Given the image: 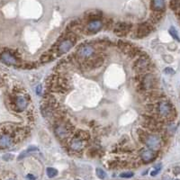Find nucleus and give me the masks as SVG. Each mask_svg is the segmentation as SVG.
<instances>
[{
    "instance_id": "obj_1",
    "label": "nucleus",
    "mask_w": 180,
    "mask_h": 180,
    "mask_svg": "<svg viewBox=\"0 0 180 180\" xmlns=\"http://www.w3.org/2000/svg\"><path fill=\"white\" fill-rule=\"evenodd\" d=\"M138 136L140 141L146 145V147L152 150H159L162 146V139L157 133L149 132L144 130L138 131Z\"/></svg>"
},
{
    "instance_id": "obj_2",
    "label": "nucleus",
    "mask_w": 180,
    "mask_h": 180,
    "mask_svg": "<svg viewBox=\"0 0 180 180\" xmlns=\"http://www.w3.org/2000/svg\"><path fill=\"white\" fill-rule=\"evenodd\" d=\"M152 111H155L157 115L163 120L171 121L176 116V112L172 104L167 100L159 101L155 105H153Z\"/></svg>"
},
{
    "instance_id": "obj_3",
    "label": "nucleus",
    "mask_w": 180,
    "mask_h": 180,
    "mask_svg": "<svg viewBox=\"0 0 180 180\" xmlns=\"http://www.w3.org/2000/svg\"><path fill=\"white\" fill-rule=\"evenodd\" d=\"M73 128H71L70 123L66 122L63 120L57 121L54 125V133L60 141L65 142L69 139L72 133Z\"/></svg>"
},
{
    "instance_id": "obj_4",
    "label": "nucleus",
    "mask_w": 180,
    "mask_h": 180,
    "mask_svg": "<svg viewBox=\"0 0 180 180\" xmlns=\"http://www.w3.org/2000/svg\"><path fill=\"white\" fill-rule=\"evenodd\" d=\"M76 43V36L75 34L72 33H69L67 36H65L61 41H60L55 54L58 56H61L63 54H66L67 52H69Z\"/></svg>"
},
{
    "instance_id": "obj_5",
    "label": "nucleus",
    "mask_w": 180,
    "mask_h": 180,
    "mask_svg": "<svg viewBox=\"0 0 180 180\" xmlns=\"http://www.w3.org/2000/svg\"><path fill=\"white\" fill-rule=\"evenodd\" d=\"M18 92H15L12 94L11 97V109L16 113H22L27 109L28 106V100L25 96L17 94Z\"/></svg>"
},
{
    "instance_id": "obj_6",
    "label": "nucleus",
    "mask_w": 180,
    "mask_h": 180,
    "mask_svg": "<svg viewBox=\"0 0 180 180\" xmlns=\"http://www.w3.org/2000/svg\"><path fill=\"white\" fill-rule=\"evenodd\" d=\"M151 66V62L150 60L149 59V57L147 55H138L136 60H135L132 63V70L135 73H139V74H144L146 71H148L150 69Z\"/></svg>"
},
{
    "instance_id": "obj_7",
    "label": "nucleus",
    "mask_w": 180,
    "mask_h": 180,
    "mask_svg": "<svg viewBox=\"0 0 180 180\" xmlns=\"http://www.w3.org/2000/svg\"><path fill=\"white\" fill-rule=\"evenodd\" d=\"M139 87L142 91H150L157 87V77L152 73H144L140 79Z\"/></svg>"
},
{
    "instance_id": "obj_8",
    "label": "nucleus",
    "mask_w": 180,
    "mask_h": 180,
    "mask_svg": "<svg viewBox=\"0 0 180 180\" xmlns=\"http://www.w3.org/2000/svg\"><path fill=\"white\" fill-rule=\"evenodd\" d=\"M117 47L122 51V53H124L130 58H136L140 54V50L129 41H118Z\"/></svg>"
},
{
    "instance_id": "obj_9",
    "label": "nucleus",
    "mask_w": 180,
    "mask_h": 180,
    "mask_svg": "<svg viewBox=\"0 0 180 180\" xmlns=\"http://www.w3.org/2000/svg\"><path fill=\"white\" fill-rule=\"evenodd\" d=\"M96 55V49L91 44H83L77 51V57L81 60H86Z\"/></svg>"
},
{
    "instance_id": "obj_10",
    "label": "nucleus",
    "mask_w": 180,
    "mask_h": 180,
    "mask_svg": "<svg viewBox=\"0 0 180 180\" xmlns=\"http://www.w3.org/2000/svg\"><path fill=\"white\" fill-rule=\"evenodd\" d=\"M86 145V141L80 137L79 135L76 134L69 142V149L71 152L79 153L81 152Z\"/></svg>"
},
{
    "instance_id": "obj_11",
    "label": "nucleus",
    "mask_w": 180,
    "mask_h": 180,
    "mask_svg": "<svg viewBox=\"0 0 180 180\" xmlns=\"http://www.w3.org/2000/svg\"><path fill=\"white\" fill-rule=\"evenodd\" d=\"M152 30H153L152 25L150 23L145 22V23L139 24L136 26L134 34L136 38H144V37L148 36L152 32Z\"/></svg>"
},
{
    "instance_id": "obj_12",
    "label": "nucleus",
    "mask_w": 180,
    "mask_h": 180,
    "mask_svg": "<svg viewBox=\"0 0 180 180\" xmlns=\"http://www.w3.org/2000/svg\"><path fill=\"white\" fill-rule=\"evenodd\" d=\"M0 60L4 63L11 66H17L20 64V59L11 51H5L0 54Z\"/></svg>"
},
{
    "instance_id": "obj_13",
    "label": "nucleus",
    "mask_w": 180,
    "mask_h": 180,
    "mask_svg": "<svg viewBox=\"0 0 180 180\" xmlns=\"http://www.w3.org/2000/svg\"><path fill=\"white\" fill-rule=\"evenodd\" d=\"M132 25L126 22H118L113 26V31L117 36H126L131 30Z\"/></svg>"
},
{
    "instance_id": "obj_14",
    "label": "nucleus",
    "mask_w": 180,
    "mask_h": 180,
    "mask_svg": "<svg viewBox=\"0 0 180 180\" xmlns=\"http://www.w3.org/2000/svg\"><path fill=\"white\" fill-rule=\"evenodd\" d=\"M104 26V24L101 20H93L89 21L84 27V32L87 35H91L98 32Z\"/></svg>"
},
{
    "instance_id": "obj_15",
    "label": "nucleus",
    "mask_w": 180,
    "mask_h": 180,
    "mask_svg": "<svg viewBox=\"0 0 180 180\" xmlns=\"http://www.w3.org/2000/svg\"><path fill=\"white\" fill-rule=\"evenodd\" d=\"M15 138L10 133L0 134V149H8L14 145Z\"/></svg>"
},
{
    "instance_id": "obj_16",
    "label": "nucleus",
    "mask_w": 180,
    "mask_h": 180,
    "mask_svg": "<svg viewBox=\"0 0 180 180\" xmlns=\"http://www.w3.org/2000/svg\"><path fill=\"white\" fill-rule=\"evenodd\" d=\"M140 158L142 161L145 164L152 162L157 158V153L155 150H150V149H142L140 151Z\"/></svg>"
},
{
    "instance_id": "obj_17",
    "label": "nucleus",
    "mask_w": 180,
    "mask_h": 180,
    "mask_svg": "<svg viewBox=\"0 0 180 180\" xmlns=\"http://www.w3.org/2000/svg\"><path fill=\"white\" fill-rule=\"evenodd\" d=\"M84 63H86V66L91 69H98L101 66H103V64L105 63V60L103 57L101 56H93L92 58H90L84 61Z\"/></svg>"
},
{
    "instance_id": "obj_18",
    "label": "nucleus",
    "mask_w": 180,
    "mask_h": 180,
    "mask_svg": "<svg viewBox=\"0 0 180 180\" xmlns=\"http://www.w3.org/2000/svg\"><path fill=\"white\" fill-rule=\"evenodd\" d=\"M150 5L153 12L162 13L165 9L166 2L165 0H150Z\"/></svg>"
},
{
    "instance_id": "obj_19",
    "label": "nucleus",
    "mask_w": 180,
    "mask_h": 180,
    "mask_svg": "<svg viewBox=\"0 0 180 180\" xmlns=\"http://www.w3.org/2000/svg\"><path fill=\"white\" fill-rule=\"evenodd\" d=\"M103 14L101 11H98V10H92V11H89V12H86V15H85V19L86 22H89V21H93V20H101V17H102Z\"/></svg>"
},
{
    "instance_id": "obj_20",
    "label": "nucleus",
    "mask_w": 180,
    "mask_h": 180,
    "mask_svg": "<svg viewBox=\"0 0 180 180\" xmlns=\"http://www.w3.org/2000/svg\"><path fill=\"white\" fill-rule=\"evenodd\" d=\"M54 55L53 53L52 52H47V53H44L43 55H41V59H40V61L41 63H47L49 61H52L53 59H54Z\"/></svg>"
},
{
    "instance_id": "obj_21",
    "label": "nucleus",
    "mask_w": 180,
    "mask_h": 180,
    "mask_svg": "<svg viewBox=\"0 0 180 180\" xmlns=\"http://www.w3.org/2000/svg\"><path fill=\"white\" fill-rule=\"evenodd\" d=\"M38 149L36 148V147H30L29 149H27L25 151H24V152H22L21 153V155H19V158H18V159H24L25 156H26V154H28V153H30V152H32V151H36Z\"/></svg>"
},
{
    "instance_id": "obj_22",
    "label": "nucleus",
    "mask_w": 180,
    "mask_h": 180,
    "mask_svg": "<svg viewBox=\"0 0 180 180\" xmlns=\"http://www.w3.org/2000/svg\"><path fill=\"white\" fill-rule=\"evenodd\" d=\"M46 171H47V176L50 178H52V177H54V176H56L58 175V170L53 168V167H48Z\"/></svg>"
},
{
    "instance_id": "obj_23",
    "label": "nucleus",
    "mask_w": 180,
    "mask_h": 180,
    "mask_svg": "<svg viewBox=\"0 0 180 180\" xmlns=\"http://www.w3.org/2000/svg\"><path fill=\"white\" fill-rule=\"evenodd\" d=\"M169 33H170V35L174 38V40H176V41H180V38H179V36H178V34H177V32H176V30L173 26L169 29Z\"/></svg>"
},
{
    "instance_id": "obj_24",
    "label": "nucleus",
    "mask_w": 180,
    "mask_h": 180,
    "mask_svg": "<svg viewBox=\"0 0 180 180\" xmlns=\"http://www.w3.org/2000/svg\"><path fill=\"white\" fill-rule=\"evenodd\" d=\"M96 172H97V176L100 178V179H105L106 177V173L102 169V168H99L97 167L96 169Z\"/></svg>"
},
{
    "instance_id": "obj_25",
    "label": "nucleus",
    "mask_w": 180,
    "mask_h": 180,
    "mask_svg": "<svg viewBox=\"0 0 180 180\" xmlns=\"http://www.w3.org/2000/svg\"><path fill=\"white\" fill-rule=\"evenodd\" d=\"M120 176L122 177V178H131V177L133 176V173H132V172H130V171H128V172H123V173H122V174L120 175Z\"/></svg>"
},
{
    "instance_id": "obj_26",
    "label": "nucleus",
    "mask_w": 180,
    "mask_h": 180,
    "mask_svg": "<svg viewBox=\"0 0 180 180\" xmlns=\"http://www.w3.org/2000/svg\"><path fill=\"white\" fill-rule=\"evenodd\" d=\"M36 92H37V95H41V85H39L38 86H37V88H36Z\"/></svg>"
},
{
    "instance_id": "obj_27",
    "label": "nucleus",
    "mask_w": 180,
    "mask_h": 180,
    "mask_svg": "<svg viewBox=\"0 0 180 180\" xmlns=\"http://www.w3.org/2000/svg\"><path fill=\"white\" fill-rule=\"evenodd\" d=\"M165 72H166L167 74H173V73H174V70H173L172 69H170V68H167V69H165Z\"/></svg>"
},
{
    "instance_id": "obj_28",
    "label": "nucleus",
    "mask_w": 180,
    "mask_h": 180,
    "mask_svg": "<svg viewBox=\"0 0 180 180\" xmlns=\"http://www.w3.org/2000/svg\"><path fill=\"white\" fill-rule=\"evenodd\" d=\"M159 172V168H158V169H155V170H153L150 174H151V176H156L158 173Z\"/></svg>"
},
{
    "instance_id": "obj_29",
    "label": "nucleus",
    "mask_w": 180,
    "mask_h": 180,
    "mask_svg": "<svg viewBox=\"0 0 180 180\" xmlns=\"http://www.w3.org/2000/svg\"><path fill=\"white\" fill-rule=\"evenodd\" d=\"M27 177H29V178L32 179V180H34V179H35V176H32V175H27Z\"/></svg>"
},
{
    "instance_id": "obj_30",
    "label": "nucleus",
    "mask_w": 180,
    "mask_h": 180,
    "mask_svg": "<svg viewBox=\"0 0 180 180\" xmlns=\"http://www.w3.org/2000/svg\"><path fill=\"white\" fill-rule=\"evenodd\" d=\"M7 180H15V179H14V178H7Z\"/></svg>"
},
{
    "instance_id": "obj_31",
    "label": "nucleus",
    "mask_w": 180,
    "mask_h": 180,
    "mask_svg": "<svg viewBox=\"0 0 180 180\" xmlns=\"http://www.w3.org/2000/svg\"><path fill=\"white\" fill-rule=\"evenodd\" d=\"M76 180H80V179H76Z\"/></svg>"
},
{
    "instance_id": "obj_32",
    "label": "nucleus",
    "mask_w": 180,
    "mask_h": 180,
    "mask_svg": "<svg viewBox=\"0 0 180 180\" xmlns=\"http://www.w3.org/2000/svg\"><path fill=\"white\" fill-rule=\"evenodd\" d=\"M176 180H178V179H176Z\"/></svg>"
}]
</instances>
